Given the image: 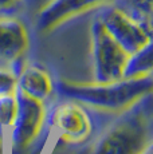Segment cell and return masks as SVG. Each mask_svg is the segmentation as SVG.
Segmentation results:
<instances>
[{"label":"cell","mask_w":153,"mask_h":154,"mask_svg":"<svg viewBox=\"0 0 153 154\" xmlns=\"http://www.w3.org/2000/svg\"><path fill=\"white\" fill-rule=\"evenodd\" d=\"M153 69V43L149 42L140 50L128 55L122 69L123 79L141 78L151 75Z\"/></svg>","instance_id":"30bf717a"},{"label":"cell","mask_w":153,"mask_h":154,"mask_svg":"<svg viewBox=\"0 0 153 154\" xmlns=\"http://www.w3.org/2000/svg\"><path fill=\"white\" fill-rule=\"evenodd\" d=\"M116 0H50L38 15V29L48 32L59 24L97 7H105Z\"/></svg>","instance_id":"52a82bcc"},{"label":"cell","mask_w":153,"mask_h":154,"mask_svg":"<svg viewBox=\"0 0 153 154\" xmlns=\"http://www.w3.org/2000/svg\"><path fill=\"white\" fill-rule=\"evenodd\" d=\"M17 102L16 115L8 133V142L14 153L20 154L28 149L38 138L46 119L43 102L15 90Z\"/></svg>","instance_id":"5b68a950"},{"label":"cell","mask_w":153,"mask_h":154,"mask_svg":"<svg viewBox=\"0 0 153 154\" xmlns=\"http://www.w3.org/2000/svg\"><path fill=\"white\" fill-rule=\"evenodd\" d=\"M51 123L61 137L71 143L85 141L93 131V121L87 110L79 102L67 98L54 107Z\"/></svg>","instance_id":"8992f818"},{"label":"cell","mask_w":153,"mask_h":154,"mask_svg":"<svg viewBox=\"0 0 153 154\" xmlns=\"http://www.w3.org/2000/svg\"><path fill=\"white\" fill-rule=\"evenodd\" d=\"M97 17L128 55L152 42L151 26L137 20L118 5H105Z\"/></svg>","instance_id":"277c9868"},{"label":"cell","mask_w":153,"mask_h":154,"mask_svg":"<svg viewBox=\"0 0 153 154\" xmlns=\"http://www.w3.org/2000/svg\"><path fill=\"white\" fill-rule=\"evenodd\" d=\"M90 34H92L94 82L105 83L121 79L122 69L128 54L109 35L98 17L93 20Z\"/></svg>","instance_id":"3957f363"},{"label":"cell","mask_w":153,"mask_h":154,"mask_svg":"<svg viewBox=\"0 0 153 154\" xmlns=\"http://www.w3.org/2000/svg\"><path fill=\"white\" fill-rule=\"evenodd\" d=\"M16 82V74L10 67H0V97L15 93Z\"/></svg>","instance_id":"4fadbf2b"},{"label":"cell","mask_w":153,"mask_h":154,"mask_svg":"<svg viewBox=\"0 0 153 154\" xmlns=\"http://www.w3.org/2000/svg\"><path fill=\"white\" fill-rule=\"evenodd\" d=\"M151 95L123 111V115L95 143L93 154H140L152 142Z\"/></svg>","instance_id":"7a4b0ae2"},{"label":"cell","mask_w":153,"mask_h":154,"mask_svg":"<svg viewBox=\"0 0 153 154\" xmlns=\"http://www.w3.org/2000/svg\"><path fill=\"white\" fill-rule=\"evenodd\" d=\"M16 90L26 95L45 102L54 93V81L45 69L34 63H24L17 74Z\"/></svg>","instance_id":"9c48e42d"},{"label":"cell","mask_w":153,"mask_h":154,"mask_svg":"<svg viewBox=\"0 0 153 154\" xmlns=\"http://www.w3.org/2000/svg\"><path fill=\"white\" fill-rule=\"evenodd\" d=\"M62 97L73 99L87 107L105 112H123L144 97L152 94L153 76L145 75L133 79H118L114 82L74 83L59 81L54 85Z\"/></svg>","instance_id":"6da1fadb"},{"label":"cell","mask_w":153,"mask_h":154,"mask_svg":"<svg viewBox=\"0 0 153 154\" xmlns=\"http://www.w3.org/2000/svg\"><path fill=\"white\" fill-rule=\"evenodd\" d=\"M140 154H153V142H151Z\"/></svg>","instance_id":"9a60e30c"},{"label":"cell","mask_w":153,"mask_h":154,"mask_svg":"<svg viewBox=\"0 0 153 154\" xmlns=\"http://www.w3.org/2000/svg\"><path fill=\"white\" fill-rule=\"evenodd\" d=\"M30 46L27 27L14 16H0V62L5 66L24 59Z\"/></svg>","instance_id":"ba28073f"},{"label":"cell","mask_w":153,"mask_h":154,"mask_svg":"<svg viewBox=\"0 0 153 154\" xmlns=\"http://www.w3.org/2000/svg\"><path fill=\"white\" fill-rule=\"evenodd\" d=\"M122 5H118L137 20L151 26L152 17V0H121ZM152 27V26H151Z\"/></svg>","instance_id":"7c38bea8"},{"label":"cell","mask_w":153,"mask_h":154,"mask_svg":"<svg viewBox=\"0 0 153 154\" xmlns=\"http://www.w3.org/2000/svg\"><path fill=\"white\" fill-rule=\"evenodd\" d=\"M19 0H0V11H5L16 5Z\"/></svg>","instance_id":"5bb4252c"},{"label":"cell","mask_w":153,"mask_h":154,"mask_svg":"<svg viewBox=\"0 0 153 154\" xmlns=\"http://www.w3.org/2000/svg\"><path fill=\"white\" fill-rule=\"evenodd\" d=\"M16 97L15 93L0 97V143L4 145L7 140L10 129L16 115Z\"/></svg>","instance_id":"8fae6325"},{"label":"cell","mask_w":153,"mask_h":154,"mask_svg":"<svg viewBox=\"0 0 153 154\" xmlns=\"http://www.w3.org/2000/svg\"><path fill=\"white\" fill-rule=\"evenodd\" d=\"M0 154H3V143H0Z\"/></svg>","instance_id":"2e32d148"}]
</instances>
